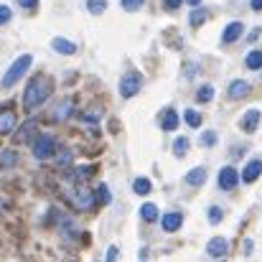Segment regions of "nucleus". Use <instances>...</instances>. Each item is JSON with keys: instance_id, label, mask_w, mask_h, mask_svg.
Segmentation results:
<instances>
[{"instance_id": "obj_1", "label": "nucleus", "mask_w": 262, "mask_h": 262, "mask_svg": "<svg viewBox=\"0 0 262 262\" xmlns=\"http://www.w3.org/2000/svg\"><path fill=\"white\" fill-rule=\"evenodd\" d=\"M49 94H51V82L43 74H38V77H33L28 82V87L23 92V107L26 110H36V107H41L49 99Z\"/></svg>"}, {"instance_id": "obj_2", "label": "nucleus", "mask_w": 262, "mask_h": 262, "mask_svg": "<svg viewBox=\"0 0 262 262\" xmlns=\"http://www.w3.org/2000/svg\"><path fill=\"white\" fill-rule=\"evenodd\" d=\"M31 64H33V56L31 54H23V56H18L13 64H10V69L5 72V77H3V82H0V87H13L15 82H20V77L31 69Z\"/></svg>"}, {"instance_id": "obj_3", "label": "nucleus", "mask_w": 262, "mask_h": 262, "mask_svg": "<svg viewBox=\"0 0 262 262\" xmlns=\"http://www.w3.org/2000/svg\"><path fill=\"white\" fill-rule=\"evenodd\" d=\"M56 150V140L51 135H36V145H33V156L38 161H46L51 158V153Z\"/></svg>"}, {"instance_id": "obj_4", "label": "nucleus", "mask_w": 262, "mask_h": 262, "mask_svg": "<svg viewBox=\"0 0 262 262\" xmlns=\"http://www.w3.org/2000/svg\"><path fill=\"white\" fill-rule=\"evenodd\" d=\"M143 87V77L140 74H135V72H130V74H125L122 77V82H120V94L127 99V97H135L138 92Z\"/></svg>"}, {"instance_id": "obj_5", "label": "nucleus", "mask_w": 262, "mask_h": 262, "mask_svg": "<svg viewBox=\"0 0 262 262\" xmlns=\"http://www.w3.org/2000/svg\"><path fill=\"white\" fill-rule=\"evenodd\" d=\"M72 204H74V209L87 211V209L94 206V196H92V191H89L87 186H77L74 193H72Z\"/></svg>"}, {"instance_id": "obj_6", "label": "nucleus", "mask_w": 262, "mask_h": 262, "mask_svg": "<svg viewBox=\"0 0 262 262\" xmlns=\"http://www.w3.org/2000/svg\"><path fill=\"white\" fill-rule=\"evenodd\" d=\"M237 181H239V176H237V171H234L232 166H227V168H222V171H219V188L232 191V188L237 186Z\"/></svg>"}, {"instance_id": "obj_7", "label": "nucleus", "mask_w": 262, "mask_h": 262, "mask_svg": "<svg viewBox=\"0 0 262 262\" xmlns=\"http://www.w3.org/2000/svg\"><path fill=\"white\" fill-rule=\"evenodd\" d=\"M242 33H245V26H242L239 20H234V23H229V26L224 28V33H222V41H224V43H234V41H237Z\"/></svg>"}, {"instance_id": "obj_8", "label": "nucleus", "mask_w": 262, "mask_h": 262, "mask_svg": "<svg viewBox=\"0 0 262 262\" xmlns=\"http://www.w3.org/2000/svg\"><path fill=\"white\" fill-rule=\"evenodd\" d=\"M239 125H242V130H245V133H255V130H257V125H260V110H247Z\"/></svg>"}, {"instance_id": "obj_9", "label": "nucleus", "mask_w": 262, "mask_h": 262, "mask_svg": "<svg viewBox=\"0 0 262 262\" xmlns=\"http://www.w3.org/2000/svg\"><path fill=\"white\" fill-rule=\"evenodd\" d=\"M227 250H229V242H227V239H222V237H214V239H209V245H206V252H209V255H214V257L227 255Z\"/></svg>"}, {"instance_id": "obj_10", "label": "nucleus", "mask_w": 262, "mask_h": 262, "mask_svg": "<svg viewBox=\"0 0 262 262\" xmlns=\"http://www.w3.org/2000/svg\"><path fill=\"white\" fill-rule=\"evenodd\" d=\"M262 173V161H250L247 166H245V171H242V181L245 183H252V181H257Z\"/></svg>"}, {"instance_id": "obj_11", "label": "nucleus", "mask_w": 262, "mask_h": 262, "mask_svg": "<svg viewBox=\"0 0 262 262\" xmlns=\"http://www.w3.org/2000/svg\"><path fill=\"white\" fill-rule=\"evenodd\" d=\"M15 127V115L13 110H0V135H8Z\"/></svg>"}, {"instance_id": "obj_12", "label": "nucleus", "mask_w": 262, "mask_h": 262, "mask_svg": "<svg viewBox=\"0 0 262 262\" xmlns=\"http://www.w3.org/2000/svg\"><path fill=\"white\" fill-rule=\"evenodd\" d=\"M181 224H183V216H181V214H176V211L166 214V216L161 219V227H163L166 232H176V229H181Z\"/></svg>"}, {"instance_id": "obj_13", "label": "nucleus", "mask_w": 262, "mask_h": 262, "mask_svg": "<svg viewBox=\"0 0 262 262\" xmlns=\"http://www.w3.org/2000/svg\"><path fill=\"white\" fill-rule=\"evenodd\" d=\"M36 130H38V122H36V120H28V122L18 130L15 140H18V143H26V140H31V138L36 135Z\"/></svg>"}, {"instance_id": "obj_14", "label": "nucleus", "mask_w": 262, "mask_h": 262, "mask_svg": "<svg viewBox=\"0 0 262 262\" xmlns=\"http://www.w3.org/2000/svg\"><path fill=\"white\" fill-rule=\"evenodd\" d=\"M245 94H250V84H247V82L237 79V82L229 84V97H232V99H242Z\"/></svg>"}, {"instance_id": "obj_15", "label": "nucleus", "mask_w": 262, "mask_h": 262, "mask_svg": "<svg viewBox=\"0 0 262 262\" xmlns=\"http://www.w3.org/2000/svg\"><path fill=\"white\" fill-rule=\"evenodd\" d=\"M51 46H54L59 54H74V51H77V46H74L72 41H67V38H54Z\"/></svg>"}, {"instance_id": "obj_16", "label": "nucleus", "mask_w": 262, "mask_h": 262, "mask_svg": "<svg viewBox=\"0 0 262 262\" xmlns=\"http://www.w3.org/2000/svg\"><path fill=\"white\" fill-rule=\"evenodd\" d=\"M204 178H206V171H204V168H193V171L186 173V183H188V186H201Z\"/></svg>"}, {"instance_id": "obj_17", "label": "nucleus", "mask_w": 262, "mask_h": 262, "mask_svg": "<svg viewBox=\"0 0 262 262\" xmlns=\"http://www.w3.org/2000/svg\"><path fill=\"white\" fill-rule=\"evenodd\" d=\"M245 64H247V69H262V51H250Z\"/></svg>"}, {"instance_id": "obj_18", "label": "nucleus", "mask_w": 262, "mask_h": 262, "mask_svg": "<svg viewBox=\"0 0 262 262\" xmlns=\"http://www.w3.org/2000/svg\"><path fill=\"white\" fill-rule=\"evenodd\" d=\"M69 112H72V102H69V99H64V102H59V107L54 110V120H64Z\"/></svg>"}, {"instance_id": "obj_19", "label": "nucleus", "mask_w": 262, "mask_h": 262, "mask_svg": "<svg viewBox=\"0 0 262 262\" xmlns=\"http://www.w3.org/2000/svg\"><path fill=\"white\" fill-rule=\"evenodd\" d=\"M133 188H135V193H140V196H145V193H150V181L148 178H135V183H133Z\"/></svg>"}, {"instance_id": "obj_20", "label": "nucleus", "mask_w": 262, "mask_h": 262, "mask_svg": "<svg viewBox=\"0 0 262 262\" xmlns=\"http://www.w3.org/2000/svg\"><path fill=\"white\" fill-rule=\"evenodd\" d=\"M140 216H143L145 222H156V219H158V209H156L153 204H143V209H140Z\"/></svg>"}, {"instance_id": "obj_21", "label": "nucleus", "mask_w": 262, "mask_h": 262, "mask_svg": "<svg viewBox=\"0 0 262 262\" xmlns=\"http://www.w3.org/2000/svg\"><path fill=\"white\" fill-rule=\"evenodd\" d=\"M176 127H178V115H176L173 110H168L163 115V130H176Z\"/></svg>"}, {"instance_id": "obj_22", "label": "nucleus", "mask_w": 262, "mask_h": 262, "mask_svg": "<svg viewBox=\"0 0 262 262\" xmlns=\"http://www.w3.org/2000/svg\"><path fill=\"white\" fill-rule=\"evenodd\" d=\"M104 8H107V0H87V10L92 13V15L104 13Z\"/></svg>"}, {"instance_id": "obj_23", "label": "nucleus", "mask_w": 262, "mask_h": 262, "mask_svg": "<svg viewBox=\"0 0 262 262\" xmlns=\"http://www.w3.org/2000/svg\"><path fill=\"white\" fill-rule=\"evenodd\" d=\"M186 150H188V138H176L173 143V153L178 158H183L186 156Z\"/></svg>"}, {"instance_id": "obj_24", "label": "nucleus", "mask_w": 262, "mask_h": 262, "mask_svg": "<svg viewBox=\"0 0 262 262\" xmlns=\"http://www.w3.org/2000/svg\"><path fill=\"white\" fill-rule=\"evenodd\" d=\"M183 120H186L191 127H199V125H201V115H199L196 110H186V112H183Z\"/></svg>"}, {"instance_id": "obj_25", "label": "nucleus", "mask_w": 262, "mask_h": 262, "mask_svg": "<svg viewBox=\"0 0 262 262\" xmlns=\"http://www.w3.org/2000/svg\"><path fill=\"white\" fill-rule=\"evenodd\" d=\"M0 166L3 168H13L15 166V153L13 150H3L0 153Z\"/></svg>"}, {"instance_id": "obj_26", "label": "nucleus", "mask_w": 262, "mask_h": 262, "mask_svg": "<svg viewBox=\"0 0 262 262\" xmlns=\"http://www.w3.org/2000/svg\"><path fill=\"white\" fill-rule=\"evenodd\" d=\"M97 201H99V204H110V201H112V193H110V188H107L104 183L97 186Z\"/></svg>"}, {"instance_id": "obj_27", "label": "nucleus", "mask_w": 262, "mask_h": 262, "mask_svg": "<svg viewBox=\"0 0 262 262\" xmlns=\"http://www.w3.org/2000/svg\"><path fill=\"white\" fill-rule=\"evenodd\" d=\"M196 99H199V102H211V99H214V87L204 84V87L196 92Z\"/></svg>"}, {"instance_id": "obj_28", "label": "nucleus", "mask_w": 262, "mask_h": 262, "mask_svg": "<svg viewBox=\"0 0 262 262\" xmlns=\"http://www.w3.org/2000/svg\"><path fill=\"white\" fill-rule=\"evenodd\" d=\"M206 15H209V13H206V10H193V13H191V18H188V20H191V26H201V23H204V20H206Z\"/></svg>"}, {"instance_id": "obj_29", "label": "nucleus", "mask_w": 262, "mask_h": 262, "mask_svg": "<svg viewBox=\"0 0 262 262\" xmlns=\"http://www.w3.org/2000/svg\"><path fill=\"white\" fill-rule=\"evenodd\" d=\"M214 143H216V133H211V130H209V133H204V135H201V145H204V148H211Z\"/></svg>"}, {"instance_id": "obj_30", "label": "nucleus", "mask_w": 262, "mask_h": 262, "mask_svg": "<svg viewBox=\"0 0 262 262\" xmlns=\"http://www.w3.org/2000/svg\"><path fill=\"white\" fill-rule=\"evenodd\" d=\"M209 222H211V224H219V222H222V209H219V206H211V209H209Z\"/></svg>"}, {"instance_id": "obj_31", "label": "nucleus", "mask_w": 262, "mask_h": 262, "mask_svg": "<svg viewBox=\"0 0 262 262\" xmlns=\"http://www.w3.org/2000/svg\"><path fill=\"white\" fill-rule=\"evenodd\" d=\"M143 3H145V0H122V8H125V10H138Z\"/></svg>"}, {"instance_id": "obj_32", "label": "nucleus", "mask_w": 262, "mask_h": 262, "mask_svg": "<svg viewBox=\"0 0 262 262\" xmlns=\"http://www.w3.org/2000/svg\"><path fill=\"white\" fill-rule=\"evenodd\" d=\"M8 20H10V8L8 5H0V26L8 23Z\"/></svg>"}, {"instance_id": "obj_33", "label": "nucleus", "mask_w": 262, "mask_h": 262, "mask_svg": "<svg viewBox=\"0 0 262 262\" xmlns=\"http://www.w3.org/2000/svg\"><path fill=\"white\" fill-rule=\"evenodd\" d=\"M59 163H61V166L72 163V153H69V150H61V153H59Z\"/></svg>"}, {"instance_id": "obj_34", "label": "nucleus", "mask_w": 262, "mask_h": 262, "mask_svg": "<svg viewBox=\"0 0 262 262\" xmlns=\"http://www.w3.org/2000/svg\"><path fill=\"white\" fill-rule=\"evenodd\" d=\"M89 173H94V168H87V166H79V168H77V178H79V181Z\"/></svg>"}, {"instance_id": "obj_35", "label": "nucleus", "mask_w": 262, "mask_h": 262, "mask_svg": "<svg viewBox=\"0 0 262 262\" xmlns=\"http://www.w3.org/2000/svg\"><path fill=\"white\" fill-rule=\"evenodd\" d=\"M104 262H117V247H110L107 250V260Z\"/></svg>"}, {"instance_id": "obj_36", "label": "nucleus", "mask_w": 262, "mask_h": 262, "mask_svg": "<svg viewBox=\"0 0 262 262\" xmlns=\"http://www.w3.org/2000/svg\"><path fill=\"white\" fill-rule=\"evenodd\" d=\"M36 3H38V0H20V5H23V8H28V10H33V8H36Z\"/></svg>"}, {"instance_id": "obj_37", "label": "nucleus", "mask_w": 262, "mask_h": 262, "mask_svg": "<svg viewBox=\"0 0 262 262\" xmlns=\"http://www.w3.org/2000/svg\"><path fill=\"white\" fill-rule=\"evenodd\" d=\"M183 0H166V8H171V10H176L178 5H181Z\"/></svg>"}, {"instance_id": "obj_38", "label": "nucleus", "mask_w": 262, "mask_h": 262, "mask_svg": "<svg viewBox=\"0 0 262 262\" xmlns=\"http://www.w3.org/2000/svg\"><path fill=\"white\" fill-rule=\"evenodd\" d=\"M252 10H262V0H252Z\"/></svg>"}, {"instance_id": "obj_39", "label": "nucleus", "mask_w": 262, "mask_h": 262, "mask_svg": "<svg viewBox=\"0 0 262 262\" xmlns=\"http://www.w3.org/2000/svg\"><path fill=\"white\" fill-rule=\"evenodd\" d=\"M199 3H201V0H188V5H199Z\"/></svg>"}]
</instances>
